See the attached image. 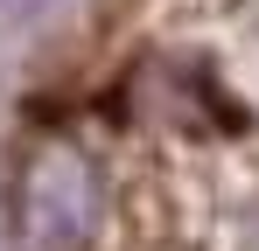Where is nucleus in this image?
I'll return each mask as SVG.
<instances>
[{
    "label": "nucleus",
    "mask_w": 259,
    "mask_h": 251,
    "mask_svg": "<svg viewBox=\"0 0 259 251\" xmlns=\"http://www.w3.org/2000/svg\"><path fill=\"white\" fill-rule=\"evenodd\" d=\"M35 167L63 251H259V0H126L105 140Z\"/></svg>",
    "instance_id": "nucleus-1"
}]
</instances>
